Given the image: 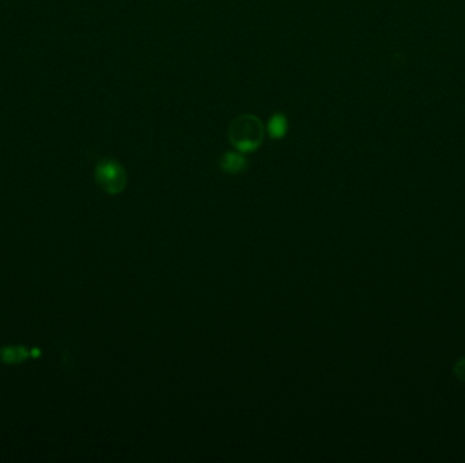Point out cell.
<instances>
[{
    "label": "cell",
    "instance_id": "1",
    "mask_svg": "<svg viewBox=\"0 0 465 463\" xmlns=\"http://www.w3.org/2000/svg\"><path fill=\"white\" fill-rule=\"evenodd\" d=\"M264 131V125L259 117L241 115L232 120L228 136L234 148L242 154H248L261 146Z\"/></svg>",
    "mask_w": 465,
    "mask_h": 463
},
{
    "label": "cell",
    "instance_id": "2",
    "mask_svg": "<svg viewBox=\"0 0 465 463\" xmlns=\"http://www.w3.org/2000/svg\"><path fill=\"white\" fill-rule=\"evenodd\" d=\"M94 178L97 185L108 194H118L127 185V173L124 168L111 158L102 159L97 168Z\"/></svg>",
    "mask_w": 465,
    "mask_h": 463
},
{
    "label": "cell",
    "instance_id": "3",
    "mask_svg": "<svg viewBox=\"0 0 465 463\" xmlns=\"http://www.w3.org/2000/svg\"><path fill=\"white\" fill-rule=\"evenodd\" d=\"M248 159L242 155V153H225L221 157L219 166L222 172L226 174H239L248 169Z\"/></svg>",
    "mask_w": 465,
    "mask_h": 463
},
{
    "label": "cell",
    "instance_id": "4",
    "mask_svg": "<svg viewBox=\"0 0 465 463\" xmlns=\"http://www.w3.org/2000/svg\"><path fill=\"white\" fill-rule=\"evenodd\" d=\"M30 357V350L23 346L3 347L0 349V359L4 364H21Z\"/></svg>",
    "mask_w": 465,
    "mask_h": 463
},
{
    "label": "cell",
    "instance_id": "5",
    "mask_svg": "<svg viewBox=\"0 0 465 463\" xmlns=\"http://www.w3.org/2000/svg\"><path fill=\"white\" fill-rule=\"evenodd\" d=\"M288 118L282 113H275L270 118L267 131L272 139H282L288 133Z\"/></svg>",
    "mask_w": 465,
    "mask_h": 463
},
{
    "label": "cell",
    "instance_id": "6",
    "mask_svg": "<svg viewBox=\"0 0 465 463\" xmlns=\"http://www.w3.org/2000/svg\"><path fill=\"white\" fill-rule=\"evenodd\" d=\"M455 372H456V375H457V378L459 379H462V381H465V357L464 359H462L457 364H456V367H455Z\"/></svg>",
    "mask_w": 465,
    "mask_h": 463
},
{
    "label": "cell",
    "instance_id": "7",
    "mask_svg": "<svg viewBox=\"0 0 465 463\" xmlns=\"http://www.w3.org/2000/svg\"><path fill=\"white\" fill-rule=\"evenodd\" d=\"M40 353H41V350H40V349H37V348H34V349H32V350H30V356H33V357H39V356H40Z\"/></svg>",
    "mask_w": 465,
    "mask_h": 463
}]
</instances>
